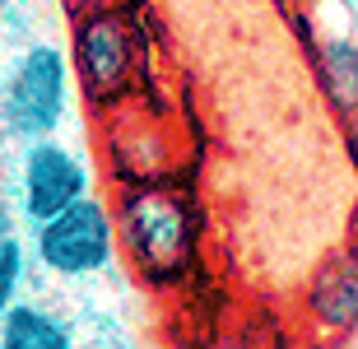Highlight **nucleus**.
<instances>
[{"instance_id":"nucleus-7","label":"nucleus","mask_w":358,"mask_h":349,"mask_svg":"<svg viewBox=\"0 0 358 349\" xmlns=\"http://www.w3.org/2000/svg\"><path fill=\"white\" fill-rule=\"evenodd\" d=\"M0 349H80L66 317H56L42 303H14L0 317Z\"/></svg>"},{"instance_id":"nucleus-4","label":"nucleus","mask_w":358,"mask_h":349,"mask_svg":"<svg viewBox=\"0 0 358 349\" xmlns=\"http://www.w3.org/2000/svg\"><path fill=\"white\" fill-rule=\"evenodd\" d=\"M28 247L38 256V266L61 275V280H93L121 256L117 215L103 196H84L70 210L52 215L47 224H38Z\"/></svg>"},{"instance_id":"nucleus-9","label":"nucleus","mask_w":358,"mask_h":349,"mask_svg":"<svg viewBox=\"0 0 358 349\" xmlns=\"http://www.w3.org/2000/svg\"><path fill=\"white\" fill-rule=\"evenodd\" d=\"M28 256H33V247H28L24 238H10L0 242V317L19 303V294H24V280H28Z\"/></svg>"},{"instance_id":"nucleus-5","label":"nucleus","mask_w":358,"mask_h":349,"mask_svg":"<svg viewBox=\"0 0 358 349\" xmlns=\"http://www.w3.org/2000/svg\"><path fill=\"white\" fill-rule=\"evenodd\" d=\"M84 196H93V168L80 149L66 145L61 135L28 140L19 154V177H14V205L28 229L47 224Z\"/></svg>"},{"instance_id":"nucleus-10","label":"nucleus","mask_w":358,"mask_h":349,"mask_svg":"<svg viewBox=\"0 0 358 349\" xmlns=\"http://www.w3.org/2000/svg\"><path fill=\"white\" fill-rule=\"evenodd\" d=\"M19 205H14V196H5L0 191V242H10V238H19Z\"/></svg>"},{"instance_id":"nucleus-2","label":"nucleus","mask_w":358,"mask_h":349,"mask_svg":"<svg viewBox=\"0 0 358 349\" xmlns=\"http://www.w3.org/2000/svg\"><path fill=\"white\" fill-rule=\"evenodd\" d=\"M70 70L75 89L93 112L126 108L145 75V42L140 28L121 5L70 14Z\"/></svg>"},{"instance_id":"nucleus-13","label":"nucleus","mask_w":358,"mask_h":349,"mask_svg":"<svg viewBox=\"0 0 358 349\" xmlns=\"http://www.w3.org/2000/svg\"><path fill=\"white\" fill-rule=\"evenodd\" d=\"M0 47H5V10H0Z\"/></svg>"},{"instance_id":"nucleus-11","label":"nucleus","mask_w":358,"mask_h":349,"mask_svg":"<svg viewBox=\"0 0 358 349\" xmlns=\"http://www.w3.org/2000/svg\"><path fill=\"white\" fill-rule=\"evenodd\" d=\"M66 14H84V10H103V5H121V0H61Z\"/></svg>"},{"instance_id":"nucleus-6","label":"nucleus","mask_w":358,"mask_h":349,"mask_svg":"<svg viewBox=\"0 0 358 349\" xmlns=\"http://www.w3.org/2000/svg\"><path fill=\"white\" fill-rule=\"evenodd\" d=\"M307 336L349 340L358 336V247L331 252L303 284L298 298Z\"/></svg>"},{"instance_id":"nucleus-3","label":"nucleus","mask_w":358,"mask_h":349,"mask_svg":"<svg viewBox=\"0 0 358 349\" xmlns=\"http://www.w3.org/2000/svg\"><path fill=\"white\" fill-rule=\"evenodd\" d=\"M75 98L70 52L56 42H28L0 75V126L10 140H47L66 126Z\"/></svg>"},{"instance_id":"nucleus-8","label":"nucleus","mask_w":358,"mask_h":349,"mask_svg":"<svg viewBox=\"0 0 358 349\" xmlns=\"http://www.w3.org/2000/svg\"><path fill=\"white\" fill-rule=\"evenodd\" d=\"M321 75L340 108H358V47L349 38H331L321 47Z\"/></svg>"},{"instance_id":"nucleus-12","label":"nucleus","mask_w":358,"mask_h":349,"mask_svg":"<svg viewBox=\"0 0 358 349\" xmlns=\"http://www.w3.org/2000/svg\"><path fill=\"white\" fill-rule=\"evenodd\" d=\"M293 349H345V340H326V336H307V340H298Z\"/></svg>"},{"instance_id":"nucleus-1","label":"nucleus","mask_w":358,"mask_h":349,"mask_svg":"<svg viewBox=\"0 0 358 349\" xmlns=\"http://www.w3.org/2000/svg\"><path fill=\"white\" fill-rule=\"evenodd\" d=\"M117 247L131 275L154 294H173L191 280L200 256V205L173 182H131L112 201Z\"/></svg>"}]
</instances>
